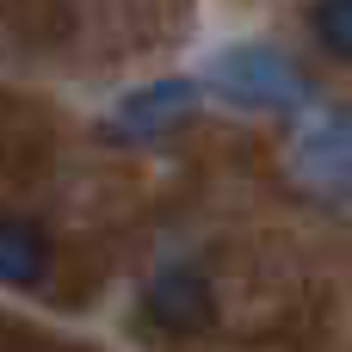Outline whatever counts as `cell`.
I'll list each match as a JSON object with an SVG mask.
<instances>
[{
	"label": "cell",
	"instance_id": "cell-1",
	"mask_svg": "<svg viewBox=\"0 0 352 352\" xmlns=\"http://www.w3.org/2000/svg\"><path fill=\"white\" fill-rule=\"evenodd\" d=\"M217 87H223L235 105H260V111H291V105L309 99L303 74H297L285 56H272V50H229V56L217 62Z\"/></svg>",
	"mask_w": 352,
	"mask_h": 352
},
{
	"label": "cell",
	"instance_id": "cell-4",
	"mask_svg": "<svg viewBox=\"0 0 352 352\" xmlns=\"http://www.w3.org/2000/svg\"><path fill=\"white\" fill-rule=\"evenodd\" d=\"M50 235L31 217H0V285H43Z\"/></svg>",
	"mask_w": 352,
	"mask_h": 352
},
{
	"label": "cell",
	"instance_id": "cell-6",
	"mask_svg": "<svg viewBox=\"0 0 352 352\" xmlns=\"http://www.w3.org/2000/svg\"><path fill=\"white\" fill-rule=\"evenodd\" d=\"M309 19H316V43H322L328 56L352 62V0H316Z\"/></svg>",
	"mask_w": 352,
	"mask_h": 352
},
{
	"label": "cell",
	"instance_id": "cell-5",
	"mask_svg": "<svg viewBox=\"0 0 352 352\" xmlns=\"http://www.w3.org/2000/svg\"><path fill=\"white\" fill-rule=\"evenodd\" d=\"M297 161L316 167V173H352V124L346 118H328L322 130H309L303 148H297Z\"/></svg>",
	"mask_w": 352,
	"mask_h": 352
},
{
	"label": "cell",
	"instance_id": "cell-3",
	"mask_svg": "<svg viewBox=\"0 0 352 352\" xmlns=\"http://www.w3.org/2000/svg\"><path fill=\"white\" fill-rule=\"evenodd\" d=\"M192 80H155V87H142V93H130L118 111H111V136H124V142H142V136H161V130H173L186 111H192Z\"/></svg>",
	"mask_w": 352,
	"mask_h": 352
},
{
	"label": "cell",
	"instance_id": "cell-2",
	"mask_svg": "<svg viewBox=\"0 0 352 352\" xmlns=\"http://www.w3.org/2000/svg\"><path fill=\"white\" fill-rule=\"evenodd\" d=\"M142 309H148L155 328H167V334H204V328L217 322V291H210V278H204L198 266H161V272L148 278Z\"/></svg>",
	"mask_w": 352,
	"mask_h": 352
}]
</instances>
